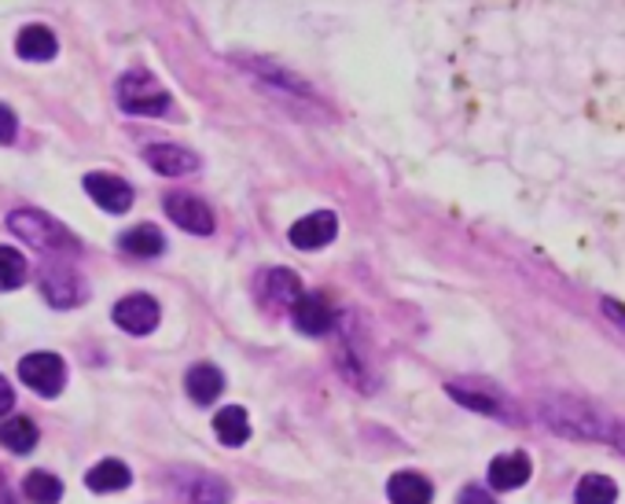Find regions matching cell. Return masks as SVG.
Here are the masks:
<instances>
[{"label": "cell", "mask_w": 625, "mask_h": 504, "mask_svg": "<svg viewBox=\"0 0 625 504\" xmlns=\"http://www.w3.org/2000/svg\"><path fill=\"white\" fill-rule=\"evenodd\" d=\"M545 424L556 427L559 435H570V438H600V443L618 446L625 453V424L614 416L596 413L592 405L553 402V405H545Z\"/></svg>", "instance_id": "6da1fadb"}, {"label": "cell", "mask_w": 625, "mask_h": 504, "mask_svg": "<svg viewBox=\"0 0 625 504\" xmlns=\"http://www.w3.org/2000/svg\"><path fill=\"white\" fill-rule=\"evenodd\" d=\"M8 228L12 236H19L23 244H34L41 250H56V255H78L81 244L70 228H63L56 217L45 214V210H15L8 217Z\"/></svg>", "instance_id": "7a4b0ae2"}, {"label": "cell", "mask_w": 625, "mask_h": 504, "mask_svg": "<svg viewBox=\"0 0 625 504\" xmlns=\"http://www.w3.org/2000/svg\"><path fill=\"white\" fill-rule=\"evenodd\" d=\"M37 283H41V295H45L56 310H74L81 306L89 288H85V277L67 261H45L37 269Z\"/></svg>", "instance_id": "3957f363"}, {"label": "cell", "mask_w": 625, "mask_h": 504, "mask_svg": "<svg viewBox=\"0 0 625 504\" xmlns=\"http://www.w3.org/2000/svg\"><path fill=\"white\" fill-rule=\"evenodd\" d=\"M119 108L130 114H163L169 108V92L147 70H125L119 78Z\"/></svg>", "instance_id": "277c9868"}, {"label": "cell", "mask_w": 625, "mask_h": 504, "mask_svg": "<svg viewBox=\"0 0 625 504\" xmlns=\"http://www.w3.org/2000/svg\"><path fill=\"white\" fill-rule=\"evenodd\" d=\"M19 380L34 387L41 397H56L63 391V383H67V361L48 350L26 354L23 361H19Z\"/></svg>", "instance_id": "5b68a950"}, {"label": "cell", "mask_w": 625, "mask_h": 504, "mask_svg": "<svg viewBox=\"0 0 625 504\" xmlns=\"http://www.w3.org/2000/svg\"><path fill=\"white\" fill-rule=\"evenodd\" d=\"M114 324H119L122 332L130 335H152L158 328V321H163V310H158V302L152 295H144V291H136V295H125L119 306L111 310Z\"/></svg>", "instance_id": "8992f818"}, {"label": "cell", "mask_w": 625, "mask_h": 504, "mask_svg": "<svg viewBox=\"0 0 625 504\" xmlns=\"http://www.w3.org/2000/svg\"><path fill=\"white\" fill-rule=\"evenodd\" d=\"M166 214L174 225H181L185 233H196V236H210L214 233V210H210L199 195H188V192H169L166 195Z\"/></svg>", "instance_id": "52a82bcc"}, {"label": "cell", "mask_w": 625, "mask_h": 504, "mask_svg": "<svg viewBox=\"0 0 625 504\" xmlns=\"http://www.w3.org/2000/svg\"><path fill=\"white\" fill-rule=\"evenodd\" d=\"M302 295V280L291 269H265L258 277V299L269 310H291Z\"/></svg>", "instance_id": "ba28073f"}, {"label": "cell", "mask_w": 625, "mask_h": 504, "mask_svg": "<svg viewBox=\"0 0 625 504\" xmlns=\"http://www.w3.org/2000/svg\"><path fill=\"white\" fill-rule=\"evenodd\" d=\"M85 192L92 195V203H100L108 214H125L133 206V188L130 181L114 173H89L85 177Z\"/></svg>", "instance_id": "9c48e42d"}, {"label": "cell", "mask_w": 625, "mask_h": 504, "mask_svg": "<svg viewBox=\"0 0 625 504\" xmlns=\"http://www.w3.org/2000/svg\"><path fill=\"white\" fill-rule=\"evenodd\" d=\"M338 233V217L332 210H316V214L302 217L299 225H291V244L299 250H321L335 239Z\"/></svg>", "instance_id": "30bf717a"}, {"label": "cell", "mask_w": 625, "mask_h": 504, "mask_svg": "<svg viewBox=\"0 0 625 504\" xmlns=\"http://www.w3.org/2000/svg\"><path fill=\"white\" fill-rule=\"evenodd\" d=\"M453 397H457L460 405H468L475 408V413H486V416H501L507 419V424H518V416H515V408L507 405V397L501 391H475L471 383H449L445 387Z\"/></svg>", "instance_id": "8fae6325"}, {"label": "cell", "mask_w": 625, "mask_h": 504, "mask_svg": "<svg viewBox=\"0 0 625 504\" xmlns=\"http://www.w3.org/2000/svg\"><path fill=\"white\" fill-rule=\"evenodd\" d=\"M144 163L163 177H185L199 170V159L188 148H181V144H152L144 152Z\"/></svg>", "instance_id": "7c38bea8"}, {"label": "cell", "mask_w": 625, "mask_h": 504, "mask_svg": "<svg viewBox=\"0 0 625 504\" xmlns=\"http://www.w3.org/2000/svg\"><path fill=\"white\" fill-rule=\"evenodd\" d=\"M291 321L302 335H327L332 332V306H327L324 295H302L291 306Z\"/></svg>", "instance_id": "4fadbf2b"}, {"label": "cell", "mask_w": 625, "mask_h": 504, "mask_svg": "<svg viewBox=\"0 0 625 504\" xmlns=\"http://www.w3.org/2000/svg\"><path fill=\"white\" fill-rule=\"evenodd\" d=\"M185 391L192 394V402L196 405H210V402H217L221 394H225V372L217 369V365H192L185 376Z\"/></svg>", "instance_id": "5bb4252c"}, {"label": "cell", "mask_w": 625, "mask_h": 504, "mask_svg": "<svg viewBox=\"0 0 625 504\" xmlns=\"http://www.w3.org/2000/svg\"><path fill=\"white\" fill-rule=\"evenodd\" d=\"M529 471H534V464H529L526 453H504V457H493L490 464V486L493 490H518L529 482Z\"/></svg>", "instance_id": "9a60e30c"}, {"label": "cell", "mask_w": 625, "mask_h": 504, "mask_svg": "<svg viewBox=\"0 0 625 504\" xmlns=\"http://www.w3.org/2000/svg\"><path fill=\"white\" fill-rule=\"evenodd\" d=\"M387 497L390 504H431L434 486L420 471H398V475L387 482Z\"/></svg>", "instance_id": "2e32d148"}, {"label": "cell", "mask_w": 625, "mask_h": 504, "mask_svg": "<svg viewBox=\"0 0 625 504\" xmlns=\"http://www.w3.org/2000/svg\"><path fill=\"white\" fill-rule=\"evenodd\" d=\"M15 52H19V59H26V63H48V59H56L59 41L48 26H26L15 41Z\"/></svg>", "instance_id": "e0dca14e"}, {"label": "cell", "mask_w": 625, "mask_h": 504, "mask_svg": "<svg viewBox=\"0 0 625 504\" xmlns=\"http://www.w3.org/2000/svg\"><path fill=\"white\" fill-rule=\"evenodd\" d=\"M214 435H217V443H221V446L239 449V446L250 438L247 408H239V405H225V408H221V413L214 416Z\"/></svg>", "instance_id": "ac0fdd59"}, {"label": "cell", "mask_w": 625, "mask_h": 504, "mask_svg": "<svg viewBox=\"0 0 625 504\" xmlns=\"http://www.w3.org/2000/svg\"><path fill=\"white\" fill-rule=\"evenodd\" d=\"M119 247L133 258H158L166 250V236H163V228H155V225H136L130 233H122Z\"/></svg>", "instance_id": "d6986e66"}, {"label": "cell", "mask_w": 625, "mask_h": 504, "mask_svg": "<svg viewBox=\"0 0 625 504\" xmlns=\"http://www.w3.org/2000/svg\"><path fill=\"white\" fill-rule=\"evenodd\" d=\"M37 438H41V430L30 416H12V419L0 424V446L12 449V453H19V457L30 453V449L37 446Z\"/></svg>", "instance_id": "ffe728a7"}, {"label": "cell", "mask_w": 625, "mask_h": 504, "mask_svg": "<svg viewBox=\"0 0 625 504\" xmlns=\"http://www.w3.org/2000/svg\"><path fill=\"white\" fill-rule=\"evenodd\" d=\"M130 482H133V475L122 460H100V464L89 468V475H85V486L92 493H114V490H125Z\"/></svg>", "instance_id": "44dd1931"}, {"label": "cell", "mask_w": 625, "mask_h": 504, "mask_svg": "<svg viewBox=\"0 0 625 504\" xmlns=\"http://www.w3.org/2000/svg\"><path fill=\"white\" fill-rule=\"evenodd\" d=\"M618 501V486L607 475H585L574 490V504H614Z\"/></svg>", "instance_id": "7402d4cb"}, {"label": "cell", "mask_w": 625, "mask_h": 504, "mask_svg": "<svg viewBox=\"0 0 625 504\" xmlns=\"http://www.w3.org/2000/svg\"><path fill=\"white\" fill-rule=\"evenodd\" d=\"M23 493L34 504H56L63 497V482L52 471H30L23 479Z\"/></svg>", "instance_id": "603a6c76"}, {"label": "cell", "mask_w": 625, "mask_h": 504, "mask_svg": "<svg viewBox=\"0 0 625 504\" xmlns=\"http://www.w3.org/2000/svg\"><path fill=\"white\" fill-rule=\"evenodd\" d=\"M26 258L15 247H0V291H15L26 283Z\"/></svg>", "instance_id": "cb8c5ba5"}, {"label": "cell", "mask_w": 625, "mask_h": 504, "mask_svg": "<svg viewBox=\"0 0 625 504\" xmlns=\"http://www.w3.org/2000/svg\"><path fill=\"white\" fill-rule=\"evenodd\" d=\"M228 497H232L228 482L217 475H199L192 482V490H188V501L192 504H228Z\"/></svg>", "instance_id": "d4e9b609"}, {"label": "cell", "mask_w": 625, "mask_h": 504, "mask_svg": "<svg viewBox=\"0 0 625 504\" xmlns=\"http://www.w3.org/2000/svg\"><path fill=\"white\" fill-rule=\"evenodd\" d=\"M15 133H19V119H15V111L0 103V144H12V141H15Z\"/></svg>", "instance_id": "484cf974"}, {"label": "cell", "mask_w": 625, "mask_h": 504, "mask_svg": "<svg viewBox=\"0 0 625 504\" xmlns=\"http://www.w3.org/2000/svg\"><path fill=\"white\" fill-rule=\"evenodd\" d=\"M457 504H496V501L490 497V490H482V486H468V490H460Z\"/></svg>", "instance_id": "4316f807"}, {"label": "cell", "mask_w": 625, "mask_h": 504, "mask_svg": "<svg viewBox=\"0 0 625 504\" xmlns=\"http://www.w3.org/2000/svg\"><path fill=\"white\" fill-rule=\"evenodd\" d=\"M12 405H15V391H12V383H8L4 376H0V416H4Z\"/></svg>", "instance_id": "83f0119b"}, {"label": "cell", "mask_w": 625, "mask_h": 504, "mask_svg": "<svg viewBox=\"0 0 625 504\" xmlns=\"http://www.w3.org/2000/svg\"><path fill=\"white\" fill-rule=\"evenodd\" d=\"M603 313H611L614 321H618V324H625V310H622V306H618V302H614V299H603Z\"/></svg>", "instance_id": "f1b7e54d"}]
</instances>
